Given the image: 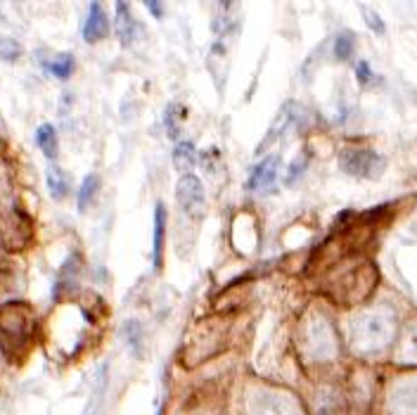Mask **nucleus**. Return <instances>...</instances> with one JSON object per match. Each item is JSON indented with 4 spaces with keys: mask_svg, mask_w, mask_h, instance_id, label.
<instances>
[{
    "mask_svg": "<svg viewBox=\"0 0 417 415\" xmlns=\"http://www.w3.org/2000/svg\"><path fill=\"white\" fill-rule=\"evenodd\" d=\"M339 166L344 174L353 178H365V181H375L384 174L386 161L379 152L370 147H346L339 154Z\"/></svg>",
    "mask_w": 417,
    "mask_h": 415,
    "instance_id": "obj_1",
    "label": "nucleus"
},
{
    "mask_svg": "<svg viewBox=\"0 0 417 415\" xmlns=\"http://www.w3.org/2000/svg\"><path fill=\"white\" fill-rule=\"evenodd\" d=\"M176 197L183 211L188 214H202V206H204V186L195 174H185L178 181Z\"/></svg>",
    "mask_w": 417,
    "mask_h": 415,
    "instance_id": "obj_2",
    "label": "nucleus"
},
{
    "mask_svg": "<svg viewBox=\"0 0 417 415\" xmlns=\"http://www.w3.org/2000/svg\"><path fill=\"white\" fill-rule=\"evenodd\" d=\"M277 169H280V159L275 157H265L261 164L254 166L252 176H249V183L247 188L252 193H265V190L275 188V181H277Z\"/></svg>",
    "mask_w": 417,
    "mask_h": 415,
    "instance_id": "obj_3",
    "label": "nucleus"
},
{
    "mask_svg": "<svg viewBox=\"0 0 417 415\" xmlns=\"http://www.w3.org/2000/svg\"><path fill=\"white\" fill-rule=\"evenodd\" d=\"M107 36H109L107 15H104L100 3H92L90 13H88V19H85V24H83V38L88 40V43H97V40H102Z\"/></svg>",
    "mask_w": 417,
    "mask_h": 415,
    "instance_id": "obj_4",
    "label": "nucleus"
},
{
    "mask_svg": "<svg viewBox=\"0 0 417 415\" xmlns=\"http://www.w3.org/2000/svg\"><path fill=\"white\" fill-rule=\"evenodd\" d=\"M164 240H166V209L164 204H156L154 209V240H152V261L154 268H161L164 261Z\"/></svg>",
    "mask_w": 417,
    "mask_h": 415,
    "instance_id": "obj_5",
    "label": "nucleus"
},
{
    "mask_svg": "<svg viewBox=\"0 0 417 415\" xmlns=\"http://www.w3.org/2000/svg\"><path fill=\"white\" fill-rule=\"evenodd\" d=\"M117 33L124 45H131L136 40V22H133L126 3H117Z\"/></svg>",
    "mask_w": 417,
    "mask_h": 415,
    "instance_id": "obj_6",
    "label": "nucleus"
},
{
    "mask_svg": "<svg viewBox=\"0 0 417 415\" xmlns=\"http://www.w3.org/2000/svg\"><path fill=\"white\" fill-rule=\"evenodd\" d=\"M97 190H100V176L97 174H88L83 178V183H81L79 188V211L83 214V211H88V206L95 202L97 197Z\"/></svg>",
    "mask_w": 417,
    "mask_h": 415,
    "instance_id": "obj_7",
    "label": "nucleus"
},
{
    "mask_svg": "<svg viewBox=\"0 0 417 415\" xmlns=\"http://www.w3.org/2000/svg\"><path fill=\"white\" fill-rule=\"evenodd\" d=\"M195 161H197V152H195L193 143L190 140L178 143L176 149H173V164H176V169L183 171V176H185V174H190V169L195 166Z\"/></svg>",
    "mask_w": 417,
    "mask_h": 415,
    "instance_id": "obj_8",
    "label": "nucleus"
},
{
    "mask_svg": "<svg viewBox=\"0 0 417 415\" xmlns=\"http://www.w3.org/2000/svg\"><path fill=\"white\" fill-rule=\"evenodd\" d=\"M36 143H38V147L43 149V154L48 159H55L57 157V131L52 129L50 124H43V126H38V131H36Z\"/></svg>",
    "mask_w": 417,
    "mask_h": 415,
    "instance_id": "obj_9",
    "label": "nucleus"
},
{
    "mask_svg": "<svg viewBox=\"0 0 417 415\" xmlns=\"http://www.w3.org/2000/svg\"><path fill=\"white\" fill-rule=\"evenodd\" d=\"M48 188H50V195L55 200H65L69 195V178L62 169L52 166L48 169Z\"/></svg>",
    "mask_w": 417,
    "mask_h": 415,
    "instance_id": "obj_10",
    "label": "nucleus"
},
{
    "mask_svg": "<svg viewBox=\"0 0 417 415\" xmlns=\"http://www.w3.org/2000/svg\"><path fill=\"white\" fill-rule=\"evenodd\" d=\"M45 69H48L55 79H69L74 72V57L69 53H60V55L52 57L48 65H45Z\"/></svg>",
    "mask_w": 417,
    "mask_h": 415,
    "instance_id": "obj_11",
    "label": "nucleus"
},
{
    "mask_svg": "<svg viewBox=\"0 0 417 415\" xmlns=\"http://www.w3.org/2000/svg\"><path fill=\"white\" fill-rule=\"evenodd\" d=\"M356 50V36L351 31H341L337 38H334V57L337 60H349Z\"/></svg>",
    "mask_w": 417,
    "mask_h": 415,
    "instance_id": "obj_12",
    "label": "nucleus"
},
{
    "mask_svg": "<svg viewBox=\"0 0 417 415\" xmlns=\"http://www.w3.org/2000/svg\"><path fill=\"white\" fill-rule=\"evenodd\" d=\"M185 117H188V114H185V109L181 105H169V109H166V129H169L171 138L181 133V121Z\"/></svg>",
    "mask_w": 417,
    "mask_h": 415,
    "instance_id": "obj_13",
    "label": "nucleus"
},
{
    "mask_svg": "<svg viewBox=\"0 0 417 415\" xmlns=\"http://www.w3.org/2000/svg\"><path fill=\"white\" fill-rule=\"evenodd\" d=\"M22 57V45L15 38H0V60L15 62Z\"/></svg>",
    "mask_w": 417,
    "mask_h": 415,
    "instance_id": "obj_14",
    "label": "nucleus"
},
{
    "mask_svg": "<svg viewBox=\"0 0 417 415\" xmlns=\"http://www.w3.org/2000/svg\"><path fill=\"white\" fill-rule=\"evenodd\" d=\"M363 13H365V24L370 26V31H373V33H377V36H384V31H386L384 22H382L379 17L375 15L373 10H368V8H365Z\"/></svg>",
    "mask_w": 417,
    "mask_h": 415,
    "instance_id": "obj_15",
    "label": "nucleus"
},
{
    "mask_svg": "<svg viewBox=\"0 0 417 415\" xmlns=\"http://www.w3.org/2000/svg\"><path fill=\"white\" fill-rule=\"evenodd\" d=\"M356 79H358V83H361V86H370V83L375 81L373 69H370V65H368L365 60L358 62V67H356Z\"/></svg>",
    "mask_w": 417,
    "mask_h": 415,
    "instance_id": "obj_16",
    "label": "nucleus"
},
{
    "mask_svg": "<svg viewBox=\"0 0 417 415\" xmlns=\"http://www.w3.org/2000/svg\"><path fill=\"white\" fill-rule=\"evenodd\" d=\"M145 8L149 10V13H152L156 19H161V17H164V3H156V0H147V3H145Z\"/></svg>",
    "mask_w": 417,
    "mask_h": 415,
    "instance_id": "obj_17",
    "label": "nucleus"
}]
</instances>
